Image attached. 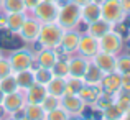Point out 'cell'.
Wrapping results in <instances>:
<instances>
[{
    "mask_svg": "<svg viewBox=\"0 0 130 120\" xmlns=\"http://www.w3.org/2000/svg\"><path fill=\"white\" fill-rule=\"evenodd\" d=\"M77 53L81 56L91 59L94 54L99 53V40L91 36L89 33H81V40H79V46H77Z\"/></svg>",
    "mask_w": 130,
    "mask_h": 120,
    "instance_id": "8fae6325",
    "label": "cell"
},
{
    "mask_svg": "<svg viewBox=\"0 0 130 120\" xmlns=\"http://www.w3.org/2000/svg\"><path fill=\"white\" fill-rule=\"evenodd\" d=\"M23 112L26 120H44V115H46V112L40 104H25Z\"/></svg>",
    "mask_w": 130,
    "mask_h": 120,
    "instance_id": "d4e9b609",
    "label": "cell"
},
{
    "mask_svg": "<svg viewBox=\"0 0 130 120\" xmlns=\"http://www.w3.org/2000/svg\"><path fill=\"white\" fill-rule=\"evenodd\" d=\"M0 10L3 13H26L28 12L23 0H2V8Z\"/></svg>",
    "mask_w": 130,
    "mask_h": 120,
    "instance_id": "cb8c5ba5",
    "label": "cell"
},
{
    "mask_svg": "<svg viewBox=\"0 0 130 120\" xmlns=\"http://www.w3.org/2000/svg\"><path fill=\"white\" fill-rule=\"evenodd\" d=\"M119 2H120V5H122V8L125 10V13H130V0H119Z\"/></svg>",
    "mask_w": 130,
    "mask_h": 120,
    "instance_id": "ab89813d",
    "label": "cell"
},
{
    "mask_svg": "<svg viewBox=\"0 0 130 120\" xmlns=\"http://www.w3.org/2000/svg\"><path fill=\"white\" fill-rule=\"evenodd\" d=\"M0 120H2V118H0Z\"/></svg>",
    "mask_w": 130,
    "mask_h": 120,
    "instance_id": "db71d44e",
    "label": "cell"
},
{
    "mask_svg": "<svg viewBox=\"0 0 130 120\" xmlns=\"http://www.w3.org/2000/svg\"><path fill=\"white\" fill-rule=\"evenodd\" d=\"M64 30L58 25L56 22L54 23H43L41 28H40V35L36 43L40 44V48H46V49H56L59 46L61 36H63Z\"/></svg>",
    "mask_w": 130,
    "mask_h": 120,
    "instance_id": "7a4b0ae2",
    "label": "cell"
},
{
    "mask_svg": "<svg viewBox=\"0 0 130 120\" xmlns=\"http://www.w3.org/2000/svg\"><path fill=\"white\" fill-rule=\"evenodd\" d=\"M79 40H81V33L77 30H66L61 36L59 41V48L68 54L77 53V46H79Z\"/></svg>",
    "mask_w": 130,
    "mask_h": 120,
    "instance_id": "4fadbf2b",
    "label": "cell"
},
{
    "mask_svg": "<svg viewBox=\"0 0 130 120\" xmlns=\"http://www.w3.org/2000/svg\"><path fill=\"white\" fill-rule=\"evenodd\" d=\"M58 12H59V2H50V0H41L35 8L31 10V16L43 23H54L56 22Z\"/></svg>",
    "mask_w": 130,
    "mask_h": 120,
    "instance_id": "3957f363",
    "label": "cell"
},
{
    "mask_svg": "<svg viewBox=\"0 0 130 120\" xmlns=\"http://www.w3.org/2000/svg\"><path fill=\"white\" fill-rule=\"evenodd\" d=\"M120 120H130V109H128V110H125L124 114H122Z\"/></svg>",
    "mask_w": 130,
    "mask_h": 120,
    "instance_id": "b9f144b4",
    "label": "cell"
},
{
    "mask_svg": "<svg viewBox=\"0 0 130 120\" xmlns=\"http://www.w3.org/2000/svg\"><path fill=\"white\" fill-rule=\"evenodd\" d=\"M25 104L26 102H25V92L23 91L5 94L3 95V100H2V107L8 115H13V114H17V112H20L25 107Z\"/></svg>",
    "mask_w": 130,
    "mask_h": 120,
    "instance_id": "ba28073f",
    "label": "cell"
},
{
    "mask_svg": "<svg viewBox=\"0 0 130 120\" xmlns=\"http://www.w3.org/2000/svg\"><path fill=\"white\" fill-rule=\"evenodd\" d=\"M0 89H2L3 94H12V92L20 91L18 84H17V79H15V74H10V76L0 79Z\"/></svg>",
    "mask_w": 130,
    "mask_h": 120,
    "instance_id": "4316f807",
    "label": "cell"
},
{
    "mask_svg": "<svg viewBox=\"0 0 130 120\" xmlns=\"http://www.w3.org/2000/svg\"><path fill=\"white\" fill-rule=\"evenodd\" d=\"M3 120H22V118H18V117H15V115H7Z\"/></svg>",
    "mask_w": 130,
    "mask_h": 120,
    "instance_id": "ee69618b",
    "label": "cell"
},
{
    "mask_svg": "<svg viewBox=\"0 0 130 120\" xmlns=\"http://www.w3.org/2000/svg\"><path fill=\"white\" fill-rule=\"evenodd\" d=\"M23 2H25V5H26V8H28V12H31V10L35 8V7L38 5L41 0H23Z\"/></svg>",
    "mask_w": 130,
    "mask_h": 120,
    "instance_id": "f35d334b",
    "label": "cell"
},
{
    "mask_svg": "<svg viewBox=\"0 0 130 120\" xmlns=\"http://www.w3.org/2000/svg\"><path fill=\"white\" fill-rule=\"evenodd\" d=\"M125 10L122 8L119 0H102L101 2V18L109 22L110 25L125 22Z\"/></svg>",
    "mask_w": 130,
    "mask_h": 120,
    "instance_id": "277c9868",
    "label": "cell"
},
{
    "mask_svg": "<svg viewBox=\"0 0 130 120\" xmlns=\"http://www.w3.org/2000/svg\"><path fill=\"white\" fill-rule=\"evenodd\" d=\"M127 46H128V49H130V38L127 40Z\"/></svg>",
    "mask_w": 130,
    "mask_h": 120,
    "instance_id": "c3c4849f",
    "label": "cell"
},
{
    "mask_svg": "<svg viewBox=\"0 0 130 120\" xmlns=\"http://www.w3.org/2000/svg\"><path fill=\"white\" fill-rule=\"evenodd\" d=\"M43 107V110L44 112H48V110H53V109H56V107H59L61 105V99L59 97H54V95H50L48 94L46 97L43 99V102L40 104Z\"/></svg>",
    "mask_w": 130,
    "mask_h": 120,
    "instance_id": "836d02e7",
    "label": "cell"
},
{
    "mask_svg": "<svg viewBox=\"0 0 130 120\" xmlns=\"http://www.w3.org/2000/svg\"><path fill=\"white\" fill-rule=\"evenodd\" d=\"M10 74H13V71H12V66H10L8 58H2L0 59V79L10 76Z\"/></svg>",
    "mask_w": 130,
    "mask_h": 120,
    "instance_id": "d590c367",
    "label": "cell"
},
{
    "mask_svg": "<svg viewBox=\"0 0 130 120\" xmlns=\"http://www.w3.org/2000/svg\"><path fill=\"white\" fill-rule=\"evenodd\" d=\"M101 114H102V118H104V120H120V117H122L124 112H122L120 109L117 107V104L114 102V104H110L109 107H105Z\"/></svg>",
    "mask_w": 130,
    "mask_h": 120,
    "instance_id": "f1b7e54d",
    "label": "cell"
},
{
    "mask_svg": "<svg viewBox=\"0 0 130 120\" xmlns=\"http://www.w3.org/2000/svg\"><path fill=\"white\" fill-rule=\"evenodd\" d=\"M58 61V54L54 49H46V48H41L38 51V54H35V67H46V69H51V67L56 64Z\"/></svg>",
    "mask_w": 130,
    "mask_h": 120,
    "instance_id": "2e32d148",
    "label": "cell"
},
{
    "mask_svg": "<svg viewBox=\"0 0 130 120\" xmlns=\"http://www.w3.org/2000/svg\"><path fill=\"white\" fill-rule=\"evenodd\" d=\"M112 30V25L109 22H105V20H97V22L91 23V25H87L86 28V33H89L91 36H94V38H101V36H104L107 31H110Z\"/></svg>",
    "mask_w": 130,
    "mask_h": 120,
    "instance_id": "603a6c76",
    "label": "cell"
},
{
    "mask_svg": "<svg viewBox=\"0 0 130 120\" xmlns=\"http://www.w3.org/2000/svg\"><path fill=\"white\" fill-rule=\"evenodd\" d=\"M84 81L83 79H77V77H68L66 79V94H79V91L83 89Z\"/></svg>",
    "mask_w": 130,
    "mask_h": 120,
    "instance_id": "1f68e13d",
    "label": "cell"
},
{
    "mask_svg": "<svg viewBox=\"0 0 130 120\" xmlns=\"http://www.w3.org/2000/svg\"><path fill=\"white\" fill-rule=\"evenodd\" d=\"M115 71H117L120 76L130 74V54H120V56H117V66H115Z\"/></svg>",
    "mask_w": 130,
    "mask_h": 120,
    "instance_id": "f546056e",
    "label": "cell"
},
{
    "mask_svg": "<svg viewBox=\"0 0 130 120\" xmlns=\"http://www.w3.org/2000/svg\"><path fill=\"white\" fill-rule=\"evenodd\" d=\"M56 23L61 28L66 30H76L81 23V5L74 3L73 0L59 3V12L56 16Z\"/></svg>",
    "mask_w": 130,
    "mask_h": 120,
    "instance_id": "6da1fadb",
    "label": "cell"
},
{
    "mask_svg": "<svg viewBox=\"0 0 130 120\" xmlns=\"http://www.w3.org/2000/svg\"><path fill=\"white\" fill-rule=\"evenodd\" d=\"M74 3H77V5H84V3H87V2H91V0H73Z\"/></svg>",
    "mask_w": 130,
    "mask_h": 120,
    "instance_id": "7bdbcfd3",
    "label": "cell"
},
{
    "mask_svg": "<svg viewBox=\"0 0 130 120\" xmlns=\"http://www.w3.org/2000/svg\"><path fill=\"white\" fill-rule=\"evenodd\" d=\"M68 120H84V117H73V115H69Z\"/></svg>",
    "mask_w": 130,
    "mask_h": 120,
    "instance_id": "f6af8a7d",
    "label": "cell"
},
{
    "mask_svg": "<svg viewBox=\"0 0 130 120\" xmlns=\"http://www.w3.org/2000/svg\"><path fill=\"white\" fill-rule=\"evenodd\" d=\"M91 61L102 71L104 74L114 73L115 66H117V54H110V53H104V51H99L97 54L91 58Z\"/></svg>",
    "mask_w": 130,
    "mask_h": 120,
    "instance_id": "30bf717a",
    "label": "cell"
},
{
    "mask_svg": "<svg viewBox=\"0 0 130 120\" xmlns=\"http://www.w3.org/2000/svg\"><path fill=\"white\" fill-rule=\"evenodd\" d=\"M110 104H114V95H109V94H104V92H102L101 97L97 99V102L94 104V109L99 110V112H102L105 107H109Z\"/></svg>",
    "mask_w": 130,
    "mask_h": 120,
    "instance_id": "e575fe53",
    "label": "cell"
},
{
    "mask_svg": "<svg viewBox=\"0 0 130 120\" xmlns=\"http://www.w3.org/2000/svg\"><path fill=\"white\" fill-rule=\"evenodd\" d=\"M5 15H7V26L5 28L10 33H13V35H18L23 22L26 20L28 15L26 13H5Z\"/></svg>",
    "mask_w": 130,
    "mask_h": 120,
    "instance_id": "7402d4cb",
    "label": "cell"
},
{
    "mask_svg": "<svg viewBox=\"0 0 130 120\" xmlns=\"http://www.w3.org/2000/svg\"><path fill=\"white\" fill-rule=\"evenodd\" d=\"M124 49V38L120 35L110 30L107 31L104 36L99 38V51H104V53H110V54H119Z\"/></svg>",
    "mask_w": 130,
    "mask_h": 120,
    "instance_id": "8992f818",
    "label": "cell"
},
{
    "mask_svg": "<svg viewBox=\"0 0 130 120\" xmlns=\"http://www.w3.org/2000/svg\"><path fill=\"white\" fill-rule=\"evenodd\" d=\"M97 20H101V2L91 0V2L81 5V22L91 25Z\"/></svg>",
    "mask_w": 130,
    "mask_h": 120,
    "instance_id": "7c38bea8",
    "label": "cell"
},
{
    "mask_svg": "<svg viewBox=\"0 0 130 120\" xmlns=\"http://www.w3.org/2000/svg\"><path fill=\"white\" fill-rule=\"evenodd\" d=\"M10 66H12L13 73H20V71L35 67V54L28 49H17L10 54L8 58Z\"/></svg>",
    "mask_w": 130,
    "mask_h": 120,
    "instance_id": "5b68a950",
    "label": "cell"
},
{
    "mask_svg": "<svg viewBox=\"0 0 130 120\" xmlns=\"http://www.w3.org/2000/svg\"><path fill=\"white\" fill-rule=\"evenodd\" d=\"M59 3H64V2H69V0H58Z\"/></svg>",
    "mask_w": 130,
    "mask_h": 120,
    "instance_id": "7dc6e473",
    "label": "cell"
},
{
    "mask_svg": "<svg viewBox=\"0 0 130 120\" xmlns=\"http://www.w3.org/2000/svg\"><path fill=\"white\" fill-rule=\"evenodd\" d=\"M89 59L84 56H74L68 59V67H69V77H77V79H83L84 73L87 69Z\"/></svg>",
    "mask_w": 130,
    "mask_h": 120,
    "instance_id": "9a60e30c",
    "label": "cell"
},
{
    "mask_svg": "<svg viewBox=\"0 0 130 120\" xmlns=\"http://www.w3.org/2000/svg\"><path fill=\"white\" fill-rule=\"evenodd\" d=\"M33 73H35V81H36V84H41V85H46L48 82H50V81L54 77V74H53V71H51V69L40 67V66L33 67Z\"/></svg>",
    "mask_w": 130,
    "mask_h": 120,
    "instance_id": "484cf974",
    "label": "cell"
},
{
    "mask_svg": "<svg viewBox=\"0 0 130 120\" xmlns=\"http://www.w3.org/2000/svg\"><path fill=\"white\" fill-rule=\"evenodd\" d=\"M122 91L130 92V74H124L122 76V85H120Z\"/></svg>",
    "mask_w": 130,
    "mask_h": 120,
    "instance_id": "74e56055",
    "label": "cell"
},
{
    "mask_svg": "<svg viewBox=\"0 0 130 120\" xmlns=\"http://www.w3.org/2000/svg\"><path fill=\"white\" fill-rule=\"evenodd\" d=\"M40 28H41V23L36 22L33 16H26V20L23 22L22 28L18 31V36L26 43H36L40 35Z\"/></svg>",
    "mask_w": 130,
    "mask_h": 120,
    "instance_id": "9c48e42d",
    "label": "cell"
},
{
    "mask_svg": "<svg viewBox=\"0 0 130 120\" xmlns=\"http://www.w3.org/2000/svg\"><path fill=\"white\" fill-rule=\"evenodd\" d=\"M102 77H104V73L89 59V64H87V69L83 76V81L84 84H89V85H95V84H101Z\"/></svg>",
    "mask_w": 130,
    "mask_h": 120,
    "instance_id": "44dd1931",
    "label": "cell"
},
{
    "mask_svg": "<svg viewBox=\"0 0 130 120\" xmlns=\"http://www.w3.org/2000/svg\"><path fill=\"white\" fill-rule=\"evenodd\" d=\"M50 2H58V0H50Z\"/></svg>",
    "mask_w": 130,
    "mask_h": 120,
    "instance_id": "816d5d0a",
    "label": "cell"
},
{
    "mask_svg": "<svg viewBox=\"0 0 130 120\" xmlns=\"http://www.w3.org/2000/svg\"><path fill=\"white\" fill-rule=\"evenodd\" d=\"M69 59V58H68ZM68 59H58L56 64L51 67L54 76L58 77H69V67H68Z\"/></svg>",
    "mask_w": 130,
    "mask_h": 120,
    "instance_id": "4dcf8cb0",
    "label": "cell"
},
{
    "mask_svg": "<svg viewBox=\"0 0 130 120\" xmlns=\"http://www.w3.org/2000/svg\"><path fill=\"white\" fill-rule=\"evenodd\" d=\"M0 8H2V0H0Z\"/></svg>",
    "mask_w": 130,
    "mask_h": 120,
    "instance_id": "f907efd6",
    "label": "cell"
},
{
    "mask_svg": "<svg viewBox=\"0 0 130 120\" xmlns=\"http://www.w3.org/2000/svg\"><path fill=\"white\" fill-rule=\"evenodd\" d=\"M61 107L73 117H83L86 112V104L77 94H66L61 97Z\"/></svg>",
    "mask_w": 130,
    "mask_h": 120,
    "instance_id": "52a82bcc",
    "label": "cell"
},
{
    "mask_svg": "<svg viewBox=\"0 0 130 120\" xmlns=\"http://www.w3.org/2000/svg\"><path fill=\"white\" fill-rule=\"evenodd\" d=\"M3 95H5V94H3V92H2V89H0V105H2V100H3Z\"/></svg>",
    "mask_w": 130,
    "mask_h": 120,
    "instance_id": "bcb514c9",
    "label": "cell"
},
{
    "mask_svg": "<svg viewBox=\"0 0 130 120\" xmlns=\"http://www.w3.org/2000/svg\"><path fill=\"white\" fill-rule=\"evenodd\" d=\"M48 95L46 87L41 84H33L30 89L25 91V102L26 104H41L43 99Z\"/></svg>",
    "mask_w": 130,
    "mask_h": 120,
    "instance_id": "ac0fdd59",
    "label": "cell"
},
{
    "mask_svg": "<svg viewBox=\"0 0 130 120\" xmlns=\"http://www.w3.org/2000/svg\"><path fill=\"white\" fill-rule=\"evenodd\" d=\"M66 79L68 77H58L54 76L53 79L48 82L44 87H46V92L50 95H54V97H63L64 92H66Z\"/></svg>",
    "mask_w": 130,
    "mask_h": 120,
    "instance_id": "ffe728a7",
    "label": "cell"
},
{
    "mask_svg": "<svg viewBox=\"0 0 130 120\" xmlns=\"http://www.w3.org/2000/svg\"><path fill=\"white\" fill-rule=\"evenodd\" d=\"M101 89L104 94H109V95H115L119 91H120V85H122V76L114 71V73H109V74H104L101 81Z\"/></svg>",
    "mask_w": 130,
    "mask_h": 120,
    "instance_id": "5bb4252c",
    "label": "cell"
},
{
    "mask_svg": "<svg viewBox=\"0 0 130 120\" xmlns=\"http://www.w3.org/2000/svg\"><path fill=\"white\" fill-rule=\"evenodd\" d=\"M114 102L117 104V107L120 109L122 112L128 110L130 109V92H125V91L120 89V91L114 95Z\"/></svg>",
    "mask_w": 130,
    "mask_h": 120,
    "instance_id": "83f0119b",
    "label": "cell"
},
{
    "mask_svg": "<svg viewBox=\"0 0 130 120\" xmlns=\"http://www.w3.org/2000/svg\"><path fill=\"white\" fill-rule=\"evenodd\" d=\"M68 118H69V114L61 105L53 109V110H48L46 115H44V120H68Z\"/></svg>",
    "mask_w": 130,
    "mask_h": 120,
    "instance_id": "d6a6232c",
    "label": "cell"
},
{
    "mask_svg": "<svg viewBox=\"0 0 130 120\" xmlns=\"http://www.w3.org/2000/svg\"><path fill=\"white\" fill-rule=\"evenodd\" d=\"M2 58H3V54H2V49H0V59H2Z\"/></svg>",
    "mask_w": 130,
    "mask_h": 120,
    "instance_id": "681fc988",
    "label": "cell"
},
{
    "mask_svg": "<svg viewBox=\"0 0 130 120\" xmlns=\"http://www.w3.org/2000/svg\"><path fill=\"white\" fill-rule=\"evenodd\" d=\"M5 26H7V15L2 13L0 15V28H5Z\"/></svg>",
    "mask_w": 130,
    "mask_h": 120,
    "instance_id": "60d3db41",
    "label": "cell"
},
{
    "mask_svg": "<svg viewBox=\"0 0 130 120\" xmlns=\"http://www.w3.org/2000/svg\"><path fill=\"white\" fill-rule=\"evenodd\" d=\"M128 35H130V30H128Z\"/></svg>",
    "mask_w": 130,
    "mask_h": 120,
    "instance_id": "f5cc1de1",
    "label": "cell"
},
{
    "mask_svg": "<svg viewBox=\"0 0 130 120\" xmlns=\"http://www.w3.org/2000/svg\"><path fill=\"white\" fill-rule=\"evenodd\" d=\"M101 94H102V89H101V85H99V84H95V85L84 84L83 89L79 91V94H77V95L83 99V102H84L86 105L94 107V104L97 102V99L101 97Z\"/></svg>",
    "mask_w": 130,
    "mask_h": 120,
    "instance_id": "e0dca14e",
    "label": "cell"
},
{
    "mask_svg": "<svg viewBox=\"0 0 130 120\" xmlns=\"http://www.w3.org/2000/svg\"><path fill=\"white\" fill-rule=\"evenodd\" d=\"M112 30H114L117 35H120L122 38H124V36H127V31H128L130 28H127L125 22H120V23H115V25H112Z\"/></svg>",
    "mask_w": 130,
    "mask_h": 120,
    "instance_id": "8d00e7d4",
    "label": "cell"
},
{
    "mask_svg": "<svg viewBox=\"0 0 130 120\" xmlns=\"http://www.w3.org/2000/svg\"><path fill=\"white\" fill-rule=\"evenodd\" d=\"M13 74H15V79H17V84H18V89H20V91H23V92H25L26 89H30L33 84H36L33 67L25 69V71H20V73H13Z\"/></svg>",
    "mask_w": 130,
    "mask_h": 120,
    "instance_id": "d6986e66",
    "label": "cell"
}]
</instances>
